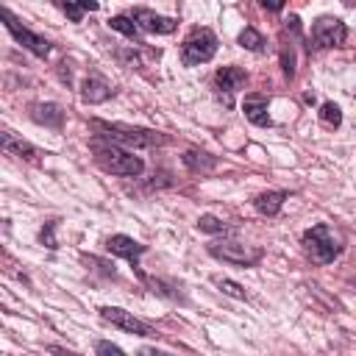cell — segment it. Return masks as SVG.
I'll use <instances>...</instances> for the list:
<instances>
[{"instance_id": "1", "label": "cell", "mask_w": 356, "mask_h": 356, "mask_svg": "<svg viewBox=\"0 0 356 356\" xmlns=\"http://www.w3.org/2000/svg\"><path fill=\"white\" fill-rule=\"evenodd\" d=\"M92 128L97 131L100 139L117 142L122 147H156L164 145L167 136L150 128H136V125H125V122H106V120H92Z\"/></svg>"}, {"instance_id": "2", "label": "cell", "mask_w": 356, "mask_h": 356, "mask_svg": "<svg viewBox=\"0 0 356 356\" xmlns=\"http://www.w3.org/2000/svg\"><path fill=\"white\" fill-rule=\"evenodd\" d=\"M92 150H95V161L106 170V172H111V175H120V178H136V175H142V170H145V161L139 159V156H134L131 150H125L122 145H117V142H100V139H95L92 142Z\"/></svg>"}, {"instance_id": "3", "label": "cell", "mask_w": 356, "mask_h": 356, "mask_svg": "<svg viewBox=\"0 0 356 356\" xmlns=\"http://www.w3.org/2000/svg\"><path fill=\"white\" fill-rule=\"evenodd\" d=\"M303 250L314 264H331L339 253H342V239L331 231V225L317 222L312 228L303 231Z\"/></svg>"}, {"instance_id": "4", "label": "cell", "mask_w": 356, "mask_h": 356, "mask_svg": "<svg viewBox=\"0 0 356 356\" xmlns=\"http://www.w3.org/2000/svg\"><path fill=\"white\" fill-rule=\"evenodd\" d=\"M217 53V36L211 28H192V33L181 44V61L186 67H197L211 61Z\"/></svg>"}, {"instance_id": "5", "label": "cell", "mask_w": 356, "mask_h": 356, "mask_svg": "<svg viewBox=\"0 0 356 356\" xmlns=\"http://www.w3.org/2000/svg\"><path fill=\"white\" fill-rule=\"evenodd\" d=\"M206 250L214 259H220L225 264H236V267H253L261 259V248H253V245H245V242H234V239L211 242Z\"/></svg>"}, {"instance_id": "6", "label": "cell", "mask_w": 356, "mask_h": 356, "mask_svg": "<svg viewBox=\"0 0 356 356\" xmlns=\"http://www.w3.org/2000/svg\"><path fill=\"white\" fill-rule=\"evenodd\" d=\"M3 19H6V28H8V33L25 47V50H31L33 56H39V58H47L50 56V42L44 39V36H39V33H33L31 28H25V25H19V19L6 8L3 11Z\"/></svg>"}, {"instance_id": "7", "label": "cell", "mask_w": 356, "mask_h": 356, "mask_svg": "<svg viewBox=\"0 0 356 356\" xmlns=\"http://www.w3.org/2000/svg\"><path fill=\"white\" fill-rule=\"evenodd\" d=\"M248 83V72L242 67H220L214 72V89H217V97L222 100V106H234V95Z\"/></svg>"}, {"instance_id": "8", "label": "cell", "mask_w": 356, "mask_h": 356, "mask_svg": "<svg viewBox=\"0 0 356 356\" xmlns=\"http://www.w3.org/2000/svg\"><path fill=\"white\" fill-rule=\"evenodd\" d=\"M312 42H314V47H337V44H342L345 42V36H348V25L342 22V19H337V17H320L314 25H312Z\"/></svg>"}, {"instance_id": "9", "label": "cell", "mask_w": 356, "mask_h": 356, "mask_svg": "<svg viewBox=\"0 0 356 356\" xmlns=\"http://www.w3.org/2000/svg\"><path fill=\"white\" fill-rule=\"evenodd\" d=\"M100 317H103L106 323H111L114 328H120V331H128V334H136V337H156V331H153L147 323H142L139 317H134V314L125 312V309L103 306V309H100Z\"/></svg>"}, {"instance_id": "10", "label": "cell", "mask_w": 356, "mask_h": 356, "mask_svg": "<svg viewBox=\"0 0 356 356\" xmlns=\"http://www.w3.org/2000/svg\"><path fill=\"white\" fill-rule=\"evenodd\" d=\"M106 250H108L111 256H120V259L131 261L134 267H139V256L147 250V245L136 242L134 236H125V234H114V236H108V239H106Z\"/></svg>"}, {"instance_id": "11", "label": "cell", "mask_w": 356, "mask_h": 356, "mask_svg": "<svg viewBox=\"0 0 356 356\" xmlns=\"http://www.w3.org/2000/svg\"><path fill=\"white\" fill-rule=\"evenodd\" d=\"M114 95V86L100 75V72H89L81 83V100L89 103V106H97L103 100H108Z\"/></svg>"}, {"instance_id": "12", "label": "cell", "mask_w": 356, "mask_h": 356, "mask_svg": "<svg viewBox=\"0 0 356 356\" xmlns=\"http://www.w3.org/2000/svg\"><path fill=\"white\" fill-rule=\"evenodd\" d=\"M134 22H136L139 31H145V33H172L175 25H178L172 17H161V14L150 11V8H136V11H134Z\"/></svg>"}, {"instance_id": "13", "label": "cell", "mask_w": 356, "mask_h": 356, "mask_svg": "<svg viewBox=\"0 0 356 356\" xmlns=\"http://www.w3.org/2000/svg\"><path fill=\"white\" fill-rule=\"evenodd\" d=\"M3 150L8 153V156H17V159H25V161H31V164H36L39 161V150L31 145V142H25V139H19L17 134H11V131H3Z\"/></svg>"}, {"instance_id": "14", "label": "cell", "mask_w": 356, "mask_h": 356, "mask_svg": "<svg viewBox=\"0 0 356 356\" xmlns=\"http://www.w3.org/2000/svg\"><path fill=\"white\" fill-rule=\"evenodd\" d=\"M267 108H270V100H267L264 95H248L245 103H242L245 117H248L253 125H259V128L270 125V114H267Z\"/></svg>"}, {"instance_id": "15", "label": "cell", "mask_w": 356, "mask_h": 356, "mask_svg": "<svg viewBox=\"0 0 356 356\" xmlns=\"http://www.w3.org/2000/svg\"><path fill=\"white\" fill-rule=\"evenodd\" d=\"M31 117H33V122H39V125H44V128H61V122H64V108H61L58 103H36V106L31 108Z\"/></svg>"}, {"instance_id": "16", "label": "cell", "mask_w": 356, "mask_h": 356, "mask_svg": "<svg viewBox=\"0 0 356 356\" xmlns=\"http://www.w3.org/2000/svg\"><path fill=\"white\" fill-rule=\"evenodd\" d=\"M284 200H286V192H281V189H270V192L256 195L253 206H256V211H259V214H264V217H275V214L281 211Z\"/></svg>"}, {"instance_id": "17", "label": "cell", "mask_w": 356, "mask_h": 356, "mask_svg": "<svg viewBox=\"0 0 356 356\" xmlns=\"http://www.w3.org/2000/svg\"><path fill=\"white\" fill-rule=\"evenodd\" d=\"M184 164H186L192 172H209V170L217 167V159L209 156V153H203V150H186V153H184Z\"/></svg>"}, {"instance_id": "18", "label": "cell", "mask_w": 356, "mask_h": 356, "mask_svg": "<svg viewBox=\"0 0 356 356\" xmlns=\"http://www.w3.org/2000/svg\"><path fill=\"white\" fill-rule=\"evenodd\" d=\"M108 25H111V31H120V33L128 36L131 42L142 44V42H139V25L134 22V17H122V14H117V17L108 19Z\"/></svg>"}, {"instance_id": "19", "label": "cell", "mask_w": 356, "mask_h": 356, "mask_svg": "<svg viewBox=\"0 0 356 356\" xmlns=\"http://www.w3.org/2000/svg\"><path fill=\"white\" fill-rule=\"evenodd\" d=\"M197 228H200L203 234H228V231H231V225L222 222V220L214 217V214H200V217H197Z\"/></svg>"}, {"instance_id": "20", "label": "cell", "mask_w": 356, "mask_h": 356, "mask_svg": "<svg viewBox=\"0 0 356 356\" xmlns=\"http://www.w3.org/2000/svg\"><path fill=\"white\" fill-rule=\"evenodd\" d=\"M239 47H245V50H253V53H259L261 47H264V36L256 31V28H245L242 33H239Z\"/></svg>"}, {"instance_id": "21", "label": "cell", "mask_w": 356, "mask_h": 356, "mask_svg": "<svg viewBox=\"0 0 356 356\" xmlns=\"http://www.w3.org/2000/svg\"><path fill=\"white\" fill-rule=\"evenodd\" d=\"M320 120L328 125V128H339L342 125V111L337 103H323L320 106Z\"/></svg>"}, {"instance_id": "22", "label": "cell", "mask_w": 356, "mask_h": 356, "mask_svg": "<svg viewBox=\"0 0 356 356\" xmlns=\"http://www.w3.org/2000/svg\"><path fill=\"white\" fill-rule=\"evenodd\" d=\"M295 44L292 42H284L281 44V64H284V75L286 78H295Z\"/></svg>"}, {"instance_id": "23", "label": "cell", "mask_w": 356, "mask_h": 356, "mask_svg": "<svg viewBox=\"0 0 356 356\" xmlns=\"http://www.w3.org/2000/svg\"><path fill=\"white\" fill-rule=\"evenodd\" d=\"M214 284H217L225 295H231V298H236V300H245V298H248V295H245V289H242L236 281H231V278H220V275H217V278H214Z\"/></svg>"}, {"instance_id": "24", "label": "cell", "mask_w": 356, "mask_h": 356, "mask_svg": "<svg viewBox=\"0 0 356 356\" xmlns=\"http://www.w3.org/2000/svg\"><path fill=\"white\" fill-rule=\"evenodd\" d=\"M56 6H58L72 22H81V17H83V8H81V6H75L72 0H56Z\"/></svg>"}, {"instance_id": "25", "label": "cell", "mask_w": 356, "mask_h": 356, "mask_svg": "<svg viewBox=\"0 0 356 356\" xmlns=\"http://www.w3.org/2000/svg\"><path fill=\"white\" fill-rule=\"evenodd\" d=\"M53 228H56V222H44V228H42V234H39V239H42L50 250L58 248V242H56V236H53Z\"/></svg>"}, {"instance_id": "26", "label": "cell", "mask_w": 356, "mask_h": 356, "mask_svg": "<svg viewBox=\"0 0 356 356\" xmlns=\"http://www.w3.org/2000/svg\"><path fill=\"white\" fill-rule=\"evenodd\" d=\"M95 350H97V353H114V356H122V348H120V345H111V342H97Z\"/></svg>"}, {"instance_id": "27", "label": "cell", "mask_w": 356, "mask_h": 356, "mask_svg": "<svg viewBox=\"0 0 356 356\" xmlns=\"http://www.w3.org/2000/svg\"><path fill=\"white\" fill-rule=\"evenodd\" d=\"M259 3H261V8H267V11H281L286 0H259Z\"/></svg>"}, {"instance_id": "28", "label": "cell", "mask_w": 356, "mask_h": 356, "mask_svg": "<svg viewBox=\"0 0 356 356\" xmlns=\"http://www.w3.org/2000/svg\"><path fill=\"white\" fill-rule=\"evenodd\" d=\"M78 6L83 11H97V0H78Z\"/></svg>"}, {"instance_id": "29", "label": "cell", "mask_w": 356, "mask_h": 356, "mask_svg": "<svg viewBox=\"0 0 356 356\" xmlns=\"http://www.w3.org/2000/svg\"><path fill=\"white\" fill-rule=\"evenodd\" d=\"M342 3H345V6H353V3H356V0H342Z\"/></svg>"}]
</instances>
